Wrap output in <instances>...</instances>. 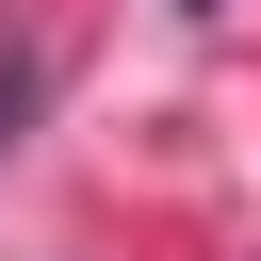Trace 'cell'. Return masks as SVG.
Instances as JSON below:
<instances>
[{
    "instance_id": "cell-1",
    "label": "cell",
    "mask_w": 261,
    "mask_h": 261,
    "mask_svg": "<svg viewBox=\"0 0 261 261\" xmlns=\"http://www.w3.org/2000/svg\"><path fill=\"white\" fill-rule=\"evenodd\" d=\"M16 114H33V65H0V130H16Z\"/></svg>"
}]
</instances>
